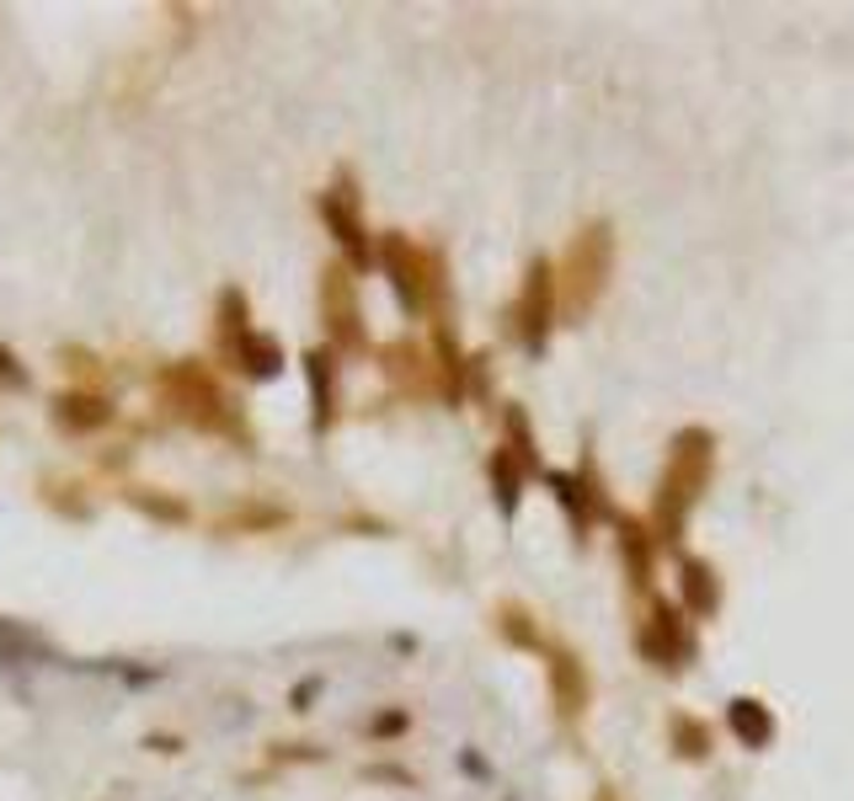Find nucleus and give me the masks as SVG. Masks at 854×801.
Returning a JSON list of instances; mask_svg holds the SVG:
<instances>
[{"label":"nucleus","instance_id":"nucleus-1","mask_svg":"<svg viewBox=\"0 0 854 801\" xmlns=\"http://www.w3.org/2000/svg\"><path fill=\"white\" fill-rule=\"evenodd\" d=\"M710 460H716V433L705 428H684L668 449V470H663V487H657V529L663 540H678L695 502H700L705 481H710Z\"/></svg>","mask_w":854,"mask_h":801},{"label":"nucleus","instance_id":"nucleus-5","mask_svg":"<svg viewBox=\"0 0 854 801\" xmlns=\"http://www.w3.org/2000/svg\"><path fill=\"white\" fill-rule=\"evenodd\" d=\"M636 647H640V657H646L652 668H668V674H678V668L695 657V631H689V620L678 615V610L657 604V610H652V620L636 631Z\"/></svg>","mask_w":854,"mask_h":801},{"label":"nucleus","instance_id":"nucleus-20","mask_svg":"<svg viewBox=\"0 0 854 801\" xmlns=\"http://www.w3.org/2000/svg\"><path fill=\"white\" fill-rule=\"evenodd\" d=\"M134 508H145V513H155V519H177V524L187 519L183 502H166V497H155V492H134Z\"/></svg>","mask_w":854,"mask_h":801},{"label":"nucleus","instance_id":"nucleus-21","mask_svg":"<svg viewBox=\"0 0 854 801\" xmlns=\"http://www.w3.org/2000/svg\"><path fill=\"white\" fill-rule=\"evenodd\" d=\"M598 801H619V797H614V791H598Z\"/></svg>","mask_w":854,"mask_h":801},{"label":"nucleus","instance_id":"nucleus-13","mask_svg":"<svg viewBox=\"0 0 854 801\" xmlns=\"http://www.w3.org/2000/svg\"><path fill=\"white\" fill-rule=\"evenodd\" d=\"M619 555L631 561V583H636V587L652 583V534H646L636 519H625V524H619Z\"/></svg>","mask_w":854,"mask_h":801},{"label":"nucleus","instance_id":"nucleus-7","mask_svg":"<svg viewBox=\"0 0 854 801\" xmlns=\"http://www.w3.org/2000/svg\"><path fill=\"white\" fill-rule=\"evenodd\" d=\"M550 315H555V273H550V262H534L529 278H523V294H519V337L529 353L545 347Z\"/></svg>","mask_w":854,"mask_h":801},{"label":"nucleus","instance_id":"nucleus-8","mask_svg":"<svg viewBox=\"0 0 854 801\" xmlns=\"http://www.w3.org/2000/svg\"><path fill=\"white\" fill-rule=\"evenodd\" d=\"M678 583H684V604H689V615L710 620L716 610H721V583H716V566L710 561H695V555H684L678 561Z\"/></svg>","mask_w":854,"mask_h":801},{"label":"nucleus","instance_id":"nucleus-17","mask_svg":"<svg viewBox=\"0 0 854 801\" xmlns=\"http://www.w3.org/2000/svg\"><path fill=\"white\" fill-rule=\"evenodd\" d=\"M310 385H315V417H321V428L336 417V379H332V358L326 353H310Z\"/></svg>","mask_w":854,"mask_h":801},{"label":"nucleus","instance_id":"nucleus-3","mask_svg":"<svg viewBox=\"0 0 854 801\" xmlns=\"http://www.w3.org/2000/svg\"><path fill=\"white\" fill-rule=\"evenodd\" d=\"M610 262H614V236L610 225H587L572 251H566V305L572 310H593L598 305V294H604V283H610Z\"/></svg>","mask_w":854,"mask_h":801},{"label":"nucleus","instance_id":"nucleus-11","mask_svg":"<svg viewBox=\"0 0 854 801\" xmlns=\"http://www.w3.org/2000/svg\"><path fill=\"white\" fill-rule=\"evenodd\" d=\"M727 721H732V732L748 742V748H763V742L774 738V710L763 706V700H748V695H742V700H732Z\"/></svg>","mask_w":854,"mask_h":801},{"label":"nucleus","instance_id":"nucleus-18","mask_svg":"<svg viewBox=\"0 0 854 801\" xmlns=\"http://www.w3.org/2000/svg\"><path fill=\"white\" fill-rule=\"evenodd\" d=\"M668 732H673V742H678L684 759H705V753H710V727H700L695 716H673Z\"/></svg>","mask_w":854,"mask_h":801},{"label":"nucleus","instance_id":"nucleus-2","mask_svg":"<svg viewBox=\"0 0 854 801\" xmlns=\"http://www.w3.org/2000/svg\"><path fill=\"white\" fill-rule=\"evenodd\" d=\"M160 391H166V400L183 412L192 428H209V433L236 428V400L214 385L209 370H198V364H177V370L160 374Z\"/></svg>","mask_w":854,"mask_h":801},{"label":"nucleus","instance_id":"nucleus-12","mask_svg":"<svg viewBox=\"0 0 854 801\" xmlns=\"http://www.w3.org/2000/svg\"><path fill=\"white\" fill-rule=\"evenodd\" d=\"M107 417H113V406H107V400H96V396H81V391L54 400V423H60V428H70V433H92V428H102Z\"/></svg>","mask_w":854,"mask_h":801},{"label":"nucleus","instance_id":"nucleus-6","mask_svg":"<svg viewBox=\"0 0 854 801\" xmlns=\"http://www.w3.org/2000/svg\"><path fill=\"white\" fill-rule=\"evenodd\" d=\"M321 315H326V332H332L336 347H364V315H358V294H353V278L342 262H332L321 273Z\"/></svg>","mask_w":854,"mask_h":801},{"label":"nucleus","instance_id":"nucleus-15","mask_svg":"<svg viewBox=\"0 0 854 801\" xmlns=\"http://www.w3.org/2000/svg\"><path fill=\"white\" fill-rule=\"evenodd\" d=\"M225 353H230V358H236L246 374H273V370H278V342L262 337V332H246V337L230 342Z\"/></svg>","mask_w":854,"mask_h":801},{"label":"nucleus","instance_id":"nucleus-16","mask_svg":"<svg viewBox=\"0 0 854 801\" xmlns=\"http://www.w3.org/2000/svg\"><path fill=\"white\" fill-rule=\"evenodd\" d=\"M385 370H390V379H400V385L427 391V353H423V347H412V342L385 347Z\"/></svg>","mask_w":854,"mask_h":801},{"label":"nucleus","instance_id":"nucleus-14","mask_svg":"<svg viewBox=\"0 0 854 801\" xmlns=\"http://www.w3.org/2000/svg\"><path fill=\"white\" fill-rule=\"evenodd\" d=\"M523 476H529V465H523L519 455H513V449L502 444V449L491 455V487H497V497H502V508H508V513L519 508V487H523Z\"/></svg>","mask_w":854,"mask_h":801},{"label":"nucleus","instance_id":"nucleus-10","mask_svg":"<svg viewBox=\"0 0 854 801\" xmlns=\"http://www.w3.org/2000/svg\"><path fill=\"white\" fill-rule=\"evenodd\" d=\"M550 689H555V706H561V716H566V721L587 706V674H582L577 657H566V652H555V657H550Z\"/></svg>","mask_w":854,"mask_h":801},{"label":"nucleus","instance_id":"nucleus-19","mask_svg":"<svg viewBox=\"0 0 854 801\" xmlns=\"http://www.w3.org/2000/svg\"><path fill=\"white\" fill-rule=\"evenodd\" d=\"M502 636L519 642V647H540V636H534V625H529L523 610H502Z\"/></svg>","mask_w":854,"mask_h":801},{"label":"nucleus","instance_id":"nucleus-9","mask_svg":"<svg viewBox=\"0 0 854 801\" xmlns=\"http://www.w3.org/2000/svg\"><path fill=\"white\" fill-rule=\"evenodd\" d=\"M321 215L336 230V241L353 251V262H368V241H364V225H358V198L353 193H326L321 198Z\"/></svg>","mask_w":854,"mask_h":801},{"label":"nucleus","instance_id":"nucleus-4","mask_svg":"<svg viewBox=\"0 0 854 801\" xmlns=\"http://www.w3.org/2000/svg\"><path fill=\"white\" fill-rule=\"evenodd\" d=\"M379 257H385V268H390V278H396V289H400L406 305L412 310L433 305V294L444 289V278H438V257H433V251H417L406 236H385Z\"/></svg>","mask_w":854,"mask_h":801}]
</instances>
